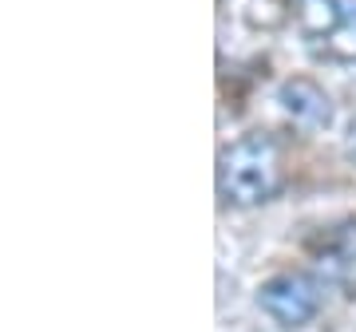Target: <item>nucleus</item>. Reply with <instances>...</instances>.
<instances>
[{
    "label": "nucleus",
    "instance_id": "obj_5",
    "mask_svg": "<svg viewBox=\"0 0 356 332\" xmlns=\"http://www.w3.org/2000/svg\"><path fill=\"white\" fill-rule=\"evenodd\" d=\"M281 103H285V111H289L297 123H305V127H325L332 119L329 95H325L313 79H289V83L281 88Z\"/></svg>",
    "mask_w": 356,
    "mask_h": 332
},
{
    "label": "nucleus",
    "instance_id": "obj_4",
    "mask_svg": "<svg viewBox=\"0 0 356 332\" xmlns=\"http://www.w3.org/2000/svg\"><path fill=\"white\" fill-rule=\"evenodd\" d=\"M317 265L337 285H356V222H344L317 242Z\"/></svg>",
    "mask_w": 356,
    "mask_h": 332
},
{
    "label": "nucleus",
    "instance_id": "obj_1",
    "mask_svg": "<svg viewBox=\"0 0 356 332\" xmlns=\"http://www.w3.org/2000/svg\"><path fill=\"white\" fill-rule=\"evenodd\" d=\"M281 186V154L269 135H245L218 158V190L234 206H257Z\"/></svg>",
    "mask_w": 356,
    "mask_h": 332
},
{
    "label": "nucleus",
    "instance_id": "obj_2",
    "mask_svg": "<svg viewBox=\"0 0 356 332\" xmlns=\"http://www.w3.org/2000/svg\"><path fill=\"white\" fill-rule=\"evenodd\" d=\"M257 305L285 329H301L321 313V285L305 273H277L273 281L261 285Z\"/></svg>",
    "mask_w": 356,
    "mask_h": 332
},
{
    "label": "nucleus",
    "instance_id": "obj_3",
    "mask_svg": "<svg viewBox=\"0 0 356 332\" xmlns=\"http://www.w3.org/2000/svg\"><path fill=\"white\" fill-rule=\"evenodd\" d=\"M309 8L321 16L309 36L325 44V51L337 60H356V0H309Z\"/></svg>",
    "mask_w": 356,
    "mask_h": 332
}]
</instances>
